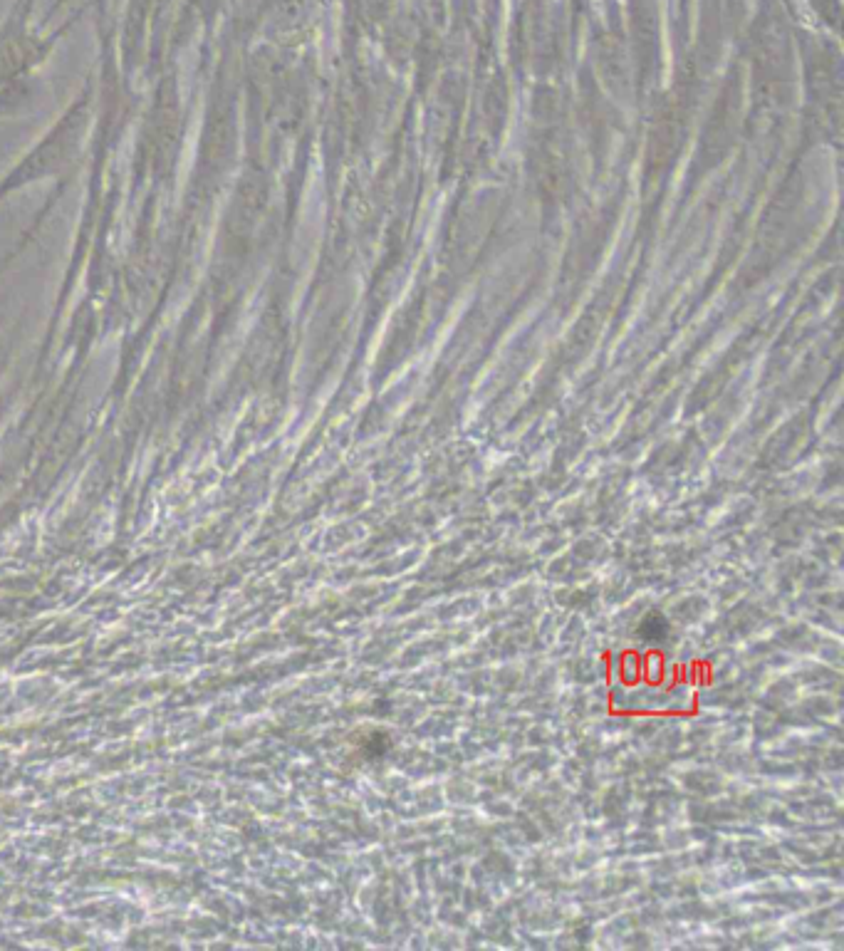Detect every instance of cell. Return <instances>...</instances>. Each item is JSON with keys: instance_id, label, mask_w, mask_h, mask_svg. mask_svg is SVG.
<instances>
[{"instance_id": "1", "label": "cell", "mask_w": 844, "mask_h": 951, "mask_svg": "<svg viewBox=\"0 0 844 951\" xmlns=\"http://www.w3.org/2000/svg\"><path fill=\"white\" fill-rule=\"evenodd\" d=\"M30 3L33 0H28L25 5L20 3L10 13V18L0 25V87L10 85V82H15V77L25 75L30 67L45 62L55 38L62 35V30L52 38L35 33L30 25Z\"/></svg>"}, {"instance_id": "3", "label": "cell", "mask_w": 844, "mask_h": 951, "mask_svg": "<svg viewBox=\"0 0 844 951\" xmlns=\"http://www.w3.org/2000/svg\"><path fill=\"white\" fill-rule=\"evenodd\" d=\"M389 746H392V741H389L387 736H384V734H372V736H369L367 746H364V751H367V758H369V756L377 758V756H384V753L389 751Z\"/></svg>"}, {"instance_id": "2", "label": "cell", "mask_w": 844, "mask_h": 951, "mask_svg": "<svg viewBox=\"0 0 844 951\" xmlns=\"http://www.w3.org/2000/svg\"><path fill=\"white\" fill-rule=\"evenodd\" d=\"M666 634H669V622L659 612L646 615L642 625H639V637L646 639V642H661V639H666Z\"/></svg>"}]
</instances>
